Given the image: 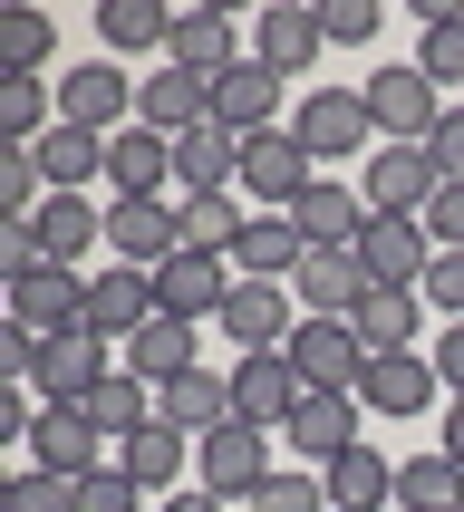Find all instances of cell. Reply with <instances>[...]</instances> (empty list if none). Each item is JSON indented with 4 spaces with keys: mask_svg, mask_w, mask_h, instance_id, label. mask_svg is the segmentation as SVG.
Wrapping results in <instances>:
<instances>
[{
    "mask_svg": "<svg viewBox=\"0 0 464 512\" xmlns=\"http://www.w3.org/2000/svg\"><path fill=\"white\" fill-rule=\"evenodd\" d=\"M290 136H300L310 165H329V155H358V165H368L377 155V126H368V97H358V87H300Z\"/></svg>",
    "mask_w": 464,
    "mask_h": 512,
    "instance_id": "1",
    "label": "cell"
},
{
    "mask_svg": "<svg viewBox=\"0 0 464 512\" xmlns=\"http://www.w3.org/2000/svg\"><path fill=\"white\" fill-rule=\"evenodd\" d=\"M194 474H203V493H213V503H252L281 464H271V435L232 416V426H213V435L194 445Z\"/></svg>",
    "mask_w": 464,
    "mask_h": 512,
    "instance_id": "2",
    "label": "cell"
},
{
    "mask_svg": "<svg viewBox=\"0 0 464 512\" xmlns=\"http://www.w3.org/2000/svg\"><path fill=\"white\" fill-rule=\"evenodd\" d=\"M368 126H377V145H426L435 136V116H445V97H435V78L406 58V68H377L368 87Z\"/></svg>",
    "mask_w": 464,
    "mask_h": 512,
    "instance_id": "3",
    "label": "cell"
},
{
    "mask_svg": "<svg viewBox=\"0 0 464 512\" xmlns=\"http://www.w3.org/2000/svg\"><path fill=\"white\" fill-rule=\"evenodd\" d=\"M358 271H368V290H426L435 232L416 223V213H368V232H358Z\"/></svg>",
    "mask_w": 464,
    "mask_h": 512,
    "instance_id": "4",
    "label": "cell"
},
{
    "mask_svg": "<svg viewBox=\"0 0 464 512\" xmlns=\"http://www.w3.org/2000/svg\"><path fill=\"white\" fill-rule=\"evenodd\" d=\"M107 252L126 261V271H165V261L184 252V213H174L165 194H126V203H107Z\"/></svg>",
    "mask_w": 464,
    "mask_h": 512,
    "instance_id": "5",
    "label": "cell"
},
{
    "mask_svg": "<svg viewBox=\"0 0 464 512\" xmlns=\"http://www.w3.org/2000/svg\"><path fill=\"white\" fill-rule=\"evenodd\" d=\"M58 126H87V136H126L136 126V78L116 58H87L78 78H58Z\"/></svg>",
    "mask_w": 464,
    "mask_h": 512,
    "instance_id": "6",
    "label": "cell"
},
{
    "mask_svg": "<svg viewBox=\"0 0 464 512\" xmlns=\"http://www.w3.org/2000/svg\"><path fill=\"white\" fill-rule=\"evenodd\" d=\"M300 368H290V348H261V358H232V416L261 435H281L290 416H300Z\"/></svg>",
    "mask_w": 464,
    "mask_h": 512,
    "instance_id": "7",
    "label": "cell"
},
{
    "mask_svg": "<svg viewBox=\"0 0 464 512\" xmlns=\"http://www.w3.org/2000/svg\"><path fill=\"white\" fill-rule=\"evenodd\" d=\"M290 368H300V387H319V397H358V377H368V348H358V329H348V319H300V339H290Z\"/></svg>",
    "mask_w": 464,
    "mask_h": 512,
    "instance_id": "8",
    "label": "cell"
},
{
    "mask_svg": "<svg viewBox=\"0 0 464 512\" xmlns=\"http://www.w3.org/2000/svg\"><path fill=\"white\" fill-rule=\"evenodd\" d=\"M10 319H20L29 339H68V329H87V271L49 261V271L10 281Z\"/></svg>",
    "mask_w": 464,
    "mask_h": 512,
    "instance_id": "9",
    "label": "cell"
},
{
    "mask_svg": "<svg viewBox=\"0 0 464 512\" xmlns=\"http://www.w3.org/2000/svg\"><path fill=\"white\" fill-rule=\"evenodd\" d=\"M358 416H368L358 397H319V387H310V397H300V416L281 426V445L310 464V474H329L339 455H358V445H368V435H358Z\"/></svg>",
    "mask_w": 464,
    "mask_h": 512,
    "instance_id": "10",
    "label": "cell"
},
{
    "mask_svg": "<svg viewBox=\"0 0 464 512\" xmlns=\"http://www.w3.org/2000/svg\"><path fill=\"white\" fill-rule=\"evenodd\" d=\"M107 377H116L107 339H97V329H68V339H39V377H29V387H39L49 406H87Z\"/></svg>",
    "mask_w": 464,
    "mask_h": 512,
    "instance_id": "11",
    "label": "cell"
},
{
    "mask_svg": "<svg viewBox=\"0 0 464 512\" xmlns=\"http://www.w3.org/2000/svg\"><path fill=\"white\" fill-rule=\"evenodd\" d=\"M358 194H368V213H416V223H426V203L445 194V174H435L426 145H377Z\"/></svg>",
    "mask_w": 464,
    "mask_h": 512,
    "instance_id": "12",
    "label": "cell"
},
{
    "mask_svg": "<svg viewBox=\"0 0 464 512\" xmlns=\"http://www.w3.org/2000/svg\"><path fill=\"white\" fill-rule=\"evenodd\" d=\"M310 184H319V165L300 155V136H290V126H271V136H252V145H242V194H252V203L290 213V203L310 194Z\"/></svg>",
    "mask_w": 464,
    "mask_h": 512,
    "instance_id": "13",
    "label": "cell"
},
{
    "mask_svg": "<svg viewBox=\"0 0 464 512\" xmlns=\"http://www.w3.org/2000/svg\"><path fill=\"white\" fill-rule=\"evenodd\" d=\"M223 329H232V348H242V358L290 348V339H300V300H290V281H232Z\"/></svg>",
    "mask_w": 464,
    "mask_h": 512,
    "instance_id": "14",
    "label": "cell"
},
{
    "mask_svg": "<svg viewBox=\"0 0 464 512\" xmlns=\"http://www.w3.org/2000/svg\"><path fill=\"white\" fill-rule=\"evenodd\" d=\"M155 300H165V319H184V329L223 319V310H232V261H213V252H174L165 271H155Z\"/></svg>",
    "mask_w": 464,
    "mask_h": 512,
    "instance_id": "15",
    "label": "cell"
},
{
    "mask_svg": "<svg viewBox=\"0 0 464 512\" xmlns=\"http://www.w3.org/2000/svg\"><path fill=\"white\" fill-rule=\"evenodd\" d=\"M145 319H165V300H155V271H126V261L87 271V329H97V339H136Z\"/></svg>",
    "mask_w": 464,
    "mask_h": 512,
    "instance_id": "16",
    "label": "cell"
},
{
    "mask_svg": "<svg viewBox=\"0 0 464 512\" xmlns=\"http://www.w3.org/2000/svg\"><path fill=\"white\" fill-rule=\"evenodd\" d=\"M29 455L49 464V474H68V484H87L97 464H116L87 406H39V426H29Z\"/></svg>",
    "mask_w": 464,
    "mask_h": 512,
    "instance_id": "17",
    "label": "cell"
},
{
    "mask_svg": "<svg viewBox=\"0 0 464 512\" xmlns=\"http://www.w3.org/2000/svg\"><path fill=\"white\" fill-rule=\"evenodd\" d=\"M329 49V29H319V10H300V0H281V10H261V29H252V58L271 68V78H300L310 87V58Z\"/></svg>",
    "mask_w": 464,
    "mask_h": 512,
    "instance_id": "18",
    "label": "cell"
},
{
    "mask_svg": "<svg viewBox=\"0 0 464 512\" xmlns=\"http://www.w3.org/2000/svg\"><path fill=\"white\" fill-rule=\"evenodd\" d=\"M290 300H300V319H358V310H368V271H358V252H310L300 271H290Z\"/></svg>",
    "mask_w": 464,
    "mask_h": 512,
    "instance_id": "19",
    "label": "cell"
},
{
    "mask_svg": "<svg viewBox=\"0 0 464 512\" xmlns=\"http://www.w3.org/2000/svg\"><path fill=\"white\" fill-rule=\"evenodd\" d=\"M213 126H232V136H271V126H281V78H271L261 58H232L223 78H213Z\"/></svg>",
    "mask_w": 464,
    "mask_h": 512,
    "instance_id": "20",
    "label": "cell"
},
{
    "mask_svg": "<svg viewBox=\"0 0 464 512\" xmlns=\"http://www.w3.org/2000/svg\"><path fill=\"white\" fill-rule=\"evenodd\" d=\"M136 126H155V136H194V126H213V78H194V68L136 78Z\"/></svg>",
    "mask_w": 464,
    "mask_h": 512,
    "instance_id": "21",
    "label": "cell"
},
{
    "mask_svg": "<svg viewBox=\"0 0 464 512\" xmlns=\"http://www.w3.org/2000/svg\"><path fill=\"white\" fill-rule=\"evenodd\" d=\"M435 358H416V348H397V358H368V377H358V406L368 416H426L435 406Z\"/></svg>",
    "mask_w": 464,
    "mask_h": 512,
    "instance_id": "22",
    "label": "cell"
},
{
    "mask_svg": "<svg viewBox=\"0 0 464 512\" xmlns=\"http://www.w3.org/2000/svg\"><path fill=\"white\" fill-rule=\"evenodd\" d=\"M290 223H300V242H310V252H358V232H368V194H348V184H329V174H319L310 194L290 203Z\"/></svg>",
    "mask_w": 464,
    "mask_h": 512,
    "instance_id": "23",
    "label": "cell"
},
{
    "mask_svg": "<svg viewBox=\"0 0 464 512\" xmlns=\"http://www.w3.org/2000/svg\"><path fill=\"white\" fill-rule=\"evenodd\" d=\"M155 416H165L174 435H213V426H232V377L223 368H194V377H174V387H155Z\"/></svg>",
    "mask_w": 464,
    "mask_h": 512,
    "instance_id": "24",
    "label": "cell"
},
{
    "mask_svg": "<svg viewBox=\"0 0 464 512\" xmlns=\"http://www.w3.org/2000/svg\"><path fill=\"white\" fill-rule=\"evenodd\" d=\"M242 145H252V136H232V126H194V136H174V184H184V194H232Z\"/></svg>",
    "mask_w": 464,
    "mask_h": 512,
    "instance_id": "25",
    "label": "cell"
},
{
    "mask_svg": "<svg viewBox=\"0 0 464 512\" xmlns=\"http://www.w3.org/2000/svg\"><path fill=\"white\" fill-rule=\"evenodd\" d=\"M300 261H310L300 223H290V213H252V232H242V252H232V281H290Z\"/></svg>",
    "mask_w": 464,
    "mask_h": 512,
    "instance_id": "26",
    "label": "cell"
},
{
    "mask_svg": "<svg viewBox=\"0 0 464 512\" xmlns=\"http://www.w3.org/2000/svg\"><path fill=\"white\" fill-rule=\"evenodd\" d=\"M126 377H145V387H174V377H194L203 358H194V329L184 319H145L136 339H126V358H116Z\"/></svg>",
    "mask_w": 464,
    "mask_h": 512,
    "instance_id": "27",
    "label": "cell"
},
{
    "mask_svg": "<svg viewBox=\"0 0 464 512\" xmlns=\"http://www.w3.org/2000/svg\"><path fill=\"white\" fill-rule=\"evenodd\" d=\"M165 174H174V136H155V126L107 136V184H116V203H126V194H165Z\"/></svg>",
    "mask_w": 464,
    "mask_h": 512,
    "instance_id": "28",
    "label": "cell"
},
{
    "mask_svg": "<svg viewBox=\"0 0 464 512\" xmlns=\"http://www.w3.org/2000/svg\"><path fill=\"white\" fill-rule=\"evenodd\" d=\"M116 464H126V474H136V484L165 503V493H174V474H194V435H174L165 416H155L145 435H126V445H116Z\"/></svg>",
    "mask_w": 464,
    "mask_h": 512,
    "instance_id": "29",
    "label": "cell"
},
{
    "mask_svg": "<svg viewBox=\"0 0 464 512\" xmlns=\"http://www.w3.org/2000/svg\"><path fill=\"white\" fill-rule=\"evenodd\" d=\"M39 232H49V261L78 271V261L107 242V203H97V194H49V203H39Z\"/></svg>",
    "mask_w": 464,
    "mask_h": 512,
    "instance_id": "30",
    "label": "cell"
},
{
    "mask_svg": "<svg viewBox=\"0 0 464 512\" xmlns=\"http://www.w3.org/2000/svg\"><path fill=\"white\" fill-rule=\"evenodd\" d=\"M319 484H329V512H387L397 503V464L377 455V445H358V455H339Z\"/></svg>",
    "mask_w": 464,
    "mask_h": 512,
    "instance_id": "31",
    "label": "cell"
},
{
    "mask_svg": "<svg viewBox=\"0 0 464 512\" xmlns=\"http://www.w3.org/2000/svg\"><path fill=\"white\" fill-rule=\"evenodd\" d=\"M39 174H49L58 194L107 184V136H87V126H49V136H39Z\"/></svg>",
    "mask_w": 464,
    "mask_h": 512,
    "instance_id": "32",
    "label": "cell"
},
{
    "mask_svg": "<svg viewBox=\"0 0 464 512\" xmlns=\"http://www.w3.org/2000/svg\"><path fill=\"white\" fill-rule=\"evenodd\" d=\"M416 319H426V290H368V310L348 319V329H358L368 358H397V348L416 339Z\"/></svg>",
    "mask_w": 464,
    "mask_h": 512,
    "instance_id": "33",
    "label": "cell"
},
{
    "mask_svg": "<svg viewBox=\"0 0 464 512\" xmlns=\"http://www.w3.org/2000/svg\"><path fill=\"white\" fill-rule=\"evenodd\" d=\"M165 58H174V68H194V78H223V68H232V20H223V10H174Z\"/></svg>",
    "mask_w": 464,
    "mask_h": 512,
    "instance_id": "34",
    "label": "cell"
},
{
    "mask_svg": "<svg viewBox=\"0 0 464 512\" xmlns=\"http://www.w3.org/2000/svg\"><path fill=\"white\" fill-rule=\"evenodd\" d=\"M174 213H184V252H213V261H232L242 232H252V213H242L232 194H184Z\"/></svg>",
    "mask_w": 464,
    "mask_h": 512,
    "instance_id": "35",
    "label": "cell"
},
{
    "mask_svg": "<svg viewBox=\"0 0 464 512\" xmlns=\"http://www.w3.org/2000/svg\"><path fill=\"white\" fill-rule=\"evenodd\" d=\"M397 512H464V464H455V455L397 464Z\"/></svg>",
    "mask_w": 464,
    "mask_h": 512,
    "instance_id": "36",
    "label": "cell"
},
{
    "mask_svg": "<svg viewBox=\"0 0 464 512\" xmlns=\"http://www.w3.org/2000/svg\"><path fill=\"white\" fill-rule=\"evenodd\" d=\"M58 126V87L49 78H0V145H39Z\"/></svg>",
    "mask_w": 464,
    "mask_h": 512,
    "instance_id": "37",
    "label": "cell"
},
{
    "mask_svg": "<svg viewBox=\"0 0 464 512\" xmlns=\"http://www.w3.org/2000/svg\"><path fill=\"white\" fill-rule=\"evenodd\" d=\"M87 416H97V435H107V445H126V435H145V426H155V387H145V377H126V368H116L107 387L87 397Z\"/></svg>",
    "mask_w": 464,
    "mask_h": 512,
    "instance_id": "38",
    "label": "cell"
},
{
    "mask_svg": "<svg viewBox=\"0 0 464 512\" xmlns=\"http://www.w3.org/2000/svg\"><path fill=\"white\" fill-rule=\"evenodd\" d=\"M49 49H58L49 10H10V20H0V78H39V68H49Z\"/></svg>",
    "mask_w": 464,
    "mask_h": 512,
    "instance_id": "39",
    "label": "cell"
},
{
    "mask_svg": "<svg viewBox=\"0 0 464 512\" xmlns=\"http://www.w3.org/2000/svg\"><path fill=\"white\" fill-rule=\"evenodd\" d=\"M97 29H107V49H165V39H174V10H165V0H107Z\"/></svg>",
    "mask_w": 464,
    "mask_h": 512,
    "instance_id": "40",
    "label": "cell"
},
{
    "mask_svg": "<svg viewBox=\"0 0 464 512\" xmlns=\"http://www.w3.org/2000/svg\"><path fill=\"white\" fill-rule=\"evenodd\" d=\"M416 68L435 78V97H445V87H464V10H455V20H426V39H416Z\"/></svg>",
    "mask_w": 464,
    "mask_h": 512,
    "instance_id": "41",
    "label": "cell"
},
{
    "mask_svg": "<svg viewBox=\"0 0 464 512\" xmlns=\"http://www.w3.org/2000/svg\"><path fill=\"white\" fill-rule=\"evenodd\" d=\"M242 512H329V484H319L310 464H281V474H271Z\"/></svg>",
    "mask_w": 464,
    "mask_h": 512,
    "instance_id": "42",
    "label": "cell"
},
{
    "mask_svg": "<svg viewBox=\"0 0 464 512\" xmlns=\"http://www.w3.org/2000/svg\"><path fill=\"white\" fill-rule=\"evenodd\" d=\"M78 503V484L68 474H49V464H29V474H10L0 484V512H68Z\"/></svg>",
    "mask_w": 464,
    "mask_h": 512,
    "instance_id": "43",
    "label": "cell"
},
{
    "mask_svg": "<svg viewBox=\"0 0 464 512\" xmlns=\"http://www.w3.org/2000/svg\"><path fill=\"white\" fill-rule=\"evenodd\" d=\"M68 512H145V484L126 474V464H97V474L78 484V503H68Z\"/></svg>",
    "mask_w": 464,
    "mask_h": 512,
    "instance_id": "44",
    "label": "cell"
},
{
    "mask_svg": "<svg viewBox=\"0 0 464 512\" xmlns=\"http://www.w3.org/2000/svg\"><path fill=\"white\" fill-rule=\"evenodd\" d=\"M29 271H49V232L39 223H0V281H29Z\"/></svg>",
    "mask_w": 464,
    "mask_h": 512,
    "instance_id": "45",
    "label": "cell"
},
{
    "mask_svg": "<svg viewBox=\"0 0 464 512\" xmlns=\"http://www.w3.org/2000/svg\"><path fill=\"white\" fill-rule=\"evenodd\" d=\"M319 29H329L339 49H368V39H377V0H329V10H319Z\"/></svg>",
    "mask_w": 464,
    "mask_h": 512,
    "instance_id": "46",
    "label": "cell"
},
{
    "mask_svg": "<svg viewBox=\"0 0 464 512\" xmlns=\"http://www.w3.org/2000/svg\"><path fill=\"white\" fill-rule=\"evenodd\" d=\"M426 310H445V329L464 319V252H435V271H426Z\"/></svg>",
    "mask_w": 464,
    "mask_h": 512,
    "instance_id": "47",
    "label": "cell"
},
{
    "mask_svg": "<svg viewBox=\"0 0 464 512\" xmlns=\"http://www.w3.org/2000/svg\"><path fill=\"white\" fill-rule=\"evenodd\" d=\"M426 155H435V174H445V184H464V107H445V116H435Z\"/></svg>",
    "mask_w": 464,
    "mask_h": 512,
    "instance_id": "48",
    "label": "cell"
},
{
    "mask_svg": "<svg viewBox=\"0 0 464 512\" xmlns=\"http://www.w3.org/2000/svg\"><path fill=\"white\" fill-rule=\"evenodd\" d=\"M426 232H435V252H464V184H445L426 203Z\"/></svg>",
    "mask_w": 464,
    "mask_h": 512,
    "instance_id": "49",
    "label": "cell"
},
{
    "mask_svg": "<svg viewBox=\"0 0 464 512\" xmlns=\"http://www.w3.org/2000/svg\"><path fill=\"white\" fill-rule=\"evenodd\" d=\"M435 377H445V387H455V397H464V319H455V329H445V339H435Z\"/></svg>",
    "mask_w": 464,
    "mask_h": 512,
    "instance_id": "50",
    "label": "cell"
},
{
    "mask_svg": "<svg viewBox=\"0 0 464 512\" xmlns=\"http://www.w3.org/2000/svg\"><path fill=\"white\" fill-rule=\"evenodd\" d=\"M155 512H232V503H213V493L194 484V493H165V503H155Z\"/></svg>",
    "mask_w": 464,
    "mask_h": 512,
    "instance_id": "51",
    "label": "cell"
},
{
    "mask_svg": "<svg viewBox=\"0 0 464 512\" xmlns=\"http://www.w3.org/2000/svg\"><path fill=\"white\" fill-rule=\"evenodd\" d=\"M445 455H455V464H464V397H455V406H445Z\"/></svg>",
    "mask_w": 464,
    "mask_h": 512,
    "instance_id": "52",
    "label": "cell"
}]
</instances>
